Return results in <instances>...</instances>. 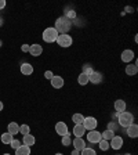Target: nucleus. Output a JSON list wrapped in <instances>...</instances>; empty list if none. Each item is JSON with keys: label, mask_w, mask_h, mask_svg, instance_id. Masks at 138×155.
<instances>
[{"label": "nucleus", "mask_w": 138, "mask_h": 155, "mask_svg": "<svg viewBox=\"0 0 138 155\" xmlns=\"http://www.w3.org/2000/svg\"><path fill=\"white\" fill-rule=\"evenodd\" d=\"M55 31H57L59 35L62 33H68V31L71 29V19H68L66 17H59L57 19V22H55Z\"/></svg>", "instance_id": "nucleus-1"}, {"label": "nucleus", "mask_w": 138, "mask_h": 155, "mask_svg": "<svg viewBox=\"0 0 138 155\" xmlns=\"http://www.w3.org/2000/svg\"><path fill=\"white\" fill-rule=\"evenodd\" d=\"M117 118H119V125L122 127H127L134 122V115L129 111H123V112L117 114Z\"/></svg>", "instance_id": "nucleus-2"}, {"label": "nucleus", "mask_w": 138, "mask_h": 155, "mask_svg": "<svg viewBox=\"0 0 138 155\" xmlns=\"http://www.w3.org/2000/svg\"><path fill=\"white\" fill-rule=\"evenodd\" d=\"M58 35H59V33H58L57 31H55V28H53V26H50V28H46L44 32L42 33L43 40H44L46 43H54L55 40H57Z\"/></svg>", "instance_id": "nucleus-3"}, {"label": "nucleus", "mask_w": 138, "mask_h": 155, "mask_svg": "<svg viewBox=\"0 0 138 155\" xmlns=\"http://www.w3.org/2000/svg\"><path fill=\"white\" fill-rule=\"evenodd\" d=\"M57 45L59 46V47H64V48H66V47H69V46L72 45V36L71 35H68V33H62V35H58V38H57Z\"/></svg>", "instance_id": "nucleus-4"}, {"label": "nucleus", "mask_w": 138, "mask_h": 155, "mask_svg": "<svg viewBox=\"0 0 138 155\" xmlns=\"http://www.w3.org/2000/svg\"><path fill=\"white\" fill-rule=\"evenodd\" d=\"M82 125L84 126V129L90 132V130H95L98 122H97V119L94 118V116H87V118H84V120H83Z\"/></svg>", "instance_id": "nucleus-5"}, {"label": "nucleus", "mask_w": 138, "mask_h": 155, "mask_svg": "<svg viewBox=\"0 0 138 155\" xmlns=\"http://www.w3.org/2000/svg\"><path fill=\"white\" fill-rule=\"evenodd\" d=\"M101 140H102V137H101V132H98V130H90V132L87 133V141L88 143L98 144Z\"/></svg>", "instance_id": "nucleus-6"}, {"label": "nucleus", "mask_w": 138, "mask_h": 155, "mask_svg": "<svg viewBox=\"0 0 138 155\" xmlns=\"http://www.w3.org/2000/svg\"><path fill=\"white\" fill-rule=\"evenodd\" d=\"M123 137L122 136H113L112 139L109 140V147L111 148H113V150H116V151H117V150H120L123 147Z\"/></svg>", "instance_id": "nucleus-7"}, {"label": "nucleus", "mask_w": 138, "mask_h": 155, "mask_svg": "<svg viewBox=\"0 0 138 155\" xmlns=\"http://www.w3.org/2000/svg\"><path fill=\"white\" fill-rule=\"evenodd\" d=\"M55 132L61 136V137L69 134V129H68V126L65 122H57V125H55Z\"/></svg>", "instance_id": "nucleus-8"}, {"label": "nucleus", "mask_w": 138, "mask_h": 155, "mask_svg": "<svg viewBox=\"0 0 138 155\" xmlns=\"http://www.w3.org/2000/svg\"><path fill=\"white\" fill-rule=\"evenodd\" d=\"M51 86L54 87V89H61V87H64V78L59 76V75H54V76L51 78Z\"/></svg>", "instance_id": "nucleus-9"}, {"label": "nucleus", "mask_w": 138, "mask_h": 155, "mask_svg": "<svg viewBox=\"0 0 138 155\" xmlns=\"http://www.w3.org/2000/svg\"><path fill=\"white\" fill-rule=\"evenodd\" d=\"M134 51L133 50H124V51L122 53V61L123 62H126V64H131V61L134 60Z\"/></svg>", "instance_id": "nucleus-10"}, {"label": "nucleus", "mask_w": 138, "mask_h": 155, "mask_svg": "<svg viewBox=\"0 0 138 155\" xmlns=\"http://www.w3.org/2000/svg\"><path fill=\"white\" fill-rule=\"evenodd\" d=\"M29 53H30V55H33V57H39V55H42V53H43L42 45H39V43L32 45L30 47H29Z\"/></svg>", "instance_id": "nucleus-11"}, {"label": "nucleus", "mask_w": 138, "mask_h": 155, "mask_svg": "<svg viewBox=\"0 0 138 155\" xmlns=\"http://www.w3.org/2000/svg\"><path fill=\"white\" fill-rule=\"evenodd\" d=\"M126 133H127V136H129V137L135 139V137L138 136V126L135 125V123H131L130 126H127V127H126Z\"/></svg>", "instance_id": "nucleus-12"}, {"label": "nucleus", "mask_w": 138, "mask_h": 155, "mask_svg": "<svg viewBox=\"0 0 138 155\" xmlns=\"http://www.w3.org/2000/svg\"><path fill=\"white\" fill-rule=\"evenodd\" d=\"M72 144H73L75 150H77V151H82V150L86 147V141L83 140V137H75V140L72 141Z\"/></svg>", "instance_id": "nucleus-13"}, {"label": "nucleus", "mask_w": 138, "mask_h": 155, "mask_svg": "<svg viewBox=\"0 0 138 155\" xmlns=\"http://www.w3.org/2000/svg\"><path fill=\"white\" fill-rule=\"evenodd\" d=\"M88 82H91V83H94V84L101 83V82H102V74H101V72H95V71H94L93 74L88 76Z\"/></svg>", "instance_id": "nucleus-14"}, {"label": "nucleus", "mask_w": 138, "mask_h": 155, "mask_svg": "<svg viewBox=\"0 0 138 155\" xmlns=\"http://www.w3.org/2000/svg\"><path fill=\"white\" fill-rule=\"evenodd\" d=\"M113 107H115V111L117 114H120V112H123V111H126V101L124 100H116L115 101V104H113Z\"/></svg>", "instance_id": "nucleus-15"}, {"label": "nucleus", "mask_w": 138, "mask_h": 155, "mask_svg": "<svg viewBox=\"0 0 138 155\" xmlns=\"http://www.w3.org/2000/svg\"><path fill=\"white\" fill-rule=\"evenodd\" d=\"M73 134L75 137H83L86 134V129L83 125H75L73 126Z\"/></svg>", "instance_id": "nucleus-16"}, {"label": "nucleus", "mask_w": 138, "mask_h": 155, "mask_svg": "<svg viewBox=\"0 0 138 155\" xmlns=\"http://www.w3.org/2000/svg\"><path fill=\"white\" fill-rule=\"evenodd\" d=\"M7 132L10 133V134H18L19 133V125L17 122H10L8 126H7Z\"/></svg>", "instance_id": "nucleus-17"}, {"label": "nucleus", "mask_w": 138, "mask_h": 155, "mask_svg": "<svg viewBox=\"0 0 138 155\" xmlns=\"http://www.w3.org/2000/svg\"><path fill=\"white\" fill-rule=\"evenodd\" d=\"M15 155H30V147L21 144L18 148L15 150Z\"/></svg>", "instance_id": "nucleus-18"}, {"label": "nucleus", "mask_w": 138, "mask_h": 155, "mask_svg": "<svg viewBox=\"0 0 138 155\" xmlns=\"http://www.w3.org/2000/svg\"><path fill=\"white\" fill-rule=\"evenodd\" d=\"M36 143V139H35V136H32L30 133L29 134H25L24 136V140H22V144L24 145H28V147H32L33 144Z\"/></svg>", "instance_id": "nucleus-19"}, {"label": "nucleus", "mask_w": 138, "mask_h": 155, "mask_svg": "<svg viewBox=\"0 0 138 155\" xmlns=\"http://www.w3.org/2000/svg\"><path fill=\"white\" fill-rule=\"evenodd\" d=\"M21 74L22 75H32L33 67L30 64H28V62H24V64L21 65Z\"/></svg>", "instance_id": "nucleus-20"}, {"label": "nucleus", "mask_w": 138, "mask_h": 155, "mask_svg": "<svg viewBox=\"0 0 138 155\" xmlns=\"http://www.w3.org/2000/svg\"><path fill=\"white\" fill-rule=\"evenodd\" d=\"M137 72H138L137 64H127V67H126V74L130 75V76H133V75H135Z\"/></svg>", "instance_id": "nucleus-21"}, {"label": "nucleus", "mask_w": 138, "mask_h": 155, "mask_svg": "<svg viewBox=\"0 0 138 155\" xmlns=\"http://www.w3.org/2000/svg\"><path fill=\"white\" fill-rule=\"evenodd\" d=\"M113 136H115V132H113V130L106 129V130H104V132H101V137H102V140H106V141H109Z\"/></svg>", "instance_id": "nucleus-22"}, {"label": "nucleus", "mask_w": 138, "mask_h": 155, "mask_svg": "<svg viewBox=\"0 0 138 155\" xmlns=\"http://www.w3.org/2000/svg\"><path fill=\"white\" fill-rule=\"evenodd\" d=\"M13 134H10L8 132H6V133H3V134H2V143H3V144H7L8 145L10 143L13 141Z\"/></svg>", "instance_id": "nucleus-23"}, {"label": "nucleus", "mask_w": 138, "mask_h": 155, "mask_svg": "<svg viewBox=\"0 0 138 155\" xmlns=\"http://www.w3.org/2000/svg\"><path fill=\"white\" fill-rule=\"evenodd\" d=\"M84 120V116L82 115V114H75L73 116H72V122L75 123V125H82Z\"/></svg>", "instance_id": "nucleus-24"}, {"label": "nucleus", "mask_w": 138, "mask_h": 155, "mask_svg": "<svg viewBox=\"0 0 138 155\" xmlns=\"http://www.w3.org/2000/svg\"><path fill=\"white\" fill-rule=\"evenodd\" d=\"M77 82H79V84H82V86H86V84L88 83V76L82 72V74L79 75V78H77Z\"/></svg>", "instance_id": "nucleus-25"}, {"label": "nucleus", "mask_w": 138, "mask_h": 155, "mask_svg": "<svg viewBox=\"0 0 138 155\" xmlns=\"http://www.w3.org/2000/svg\"><path fill=\"white\" fill-rule=\"evenodd\" d=\"M80 155H97V152H95V150L90 148V147H84L80 151Z\"/></svg>", "instance_id": "nucleus-26"}, {"label": "nucleus", "mask_w": 138, "mask_h": 155, "mask_svg": "<svg viewBox=\"0 0 138 155\" xmlns=\"http://www.w3.org/2000/svg\"><path fill=\"white\" fill-rule=\"evenodd\" d=\"M98 145H100L101 151H108V150L111 148V147H109V141H106V140H101V141L98 143Z\"/></svg>", "instance_id": "nucleus-27"}, {"label": "nucleus", "mask_w": 138, "mask_h": 155, "mask_svg": "<svg viewBox=\"0 0 138 155\" xmlns=\"http://www.w3.org/2000/svg\"><path fill=\"white\" fill-rule=\"evenodd\" d=\"M62 145L68 147V145L72 144V139H71V134H66V136H62V140H61Z\"/></svg>", "instance_id": "nucleus-28"}, {"label": "nucleus", "mask_w": 138, "mask_h": 155, "mask_svg": "<svg viewBox=\"0 0 138 155\" xmlns=\"http://www.w3.org/2000/svg\"><path fill=\"white\" fill-rule=\"evenodd\" d=\"M19 133H21L22 136L29 134V133H30V127H29L28 125H21L19 126Z\"/></svg>", "instance_id": "nucleus-29"}, {"label": "nucleus", "mask_w": 138, "mask_h": 155, "mask_svg": "<svg viewBox=\"0 0 138 155\" xmlns=\"http://www.w3.org/2000/svg\"><path fill=\"white\" fill-rule=\"evenodd\" d=\"M93 72H94V69L90 67V65H84V67H83V74H86L87 76H90Z\"/></svg>", "instance_id": "nucleus-30"}, {"label": "nucleus", "mask_w": 138, "mask_h": 155, "mask_svg": "<svg viewBox=\"0 0 138 155\" xmlns=\"http://www.w3.org/2000/svg\"><path fill=\"white\" fill-rule=\"evenodd\" d=\"M10 145H11V147H13L14 150H17L19 147V145H21V143H19V140H15V139H13V141L10 143Z\"/></svg>", "instance_id": "nucleus-31"}, {"label": "nucleus", "mask_w": 138, "mask_h": 155, "mask_svg": "<svg viewBox=\"0 0 138 155\" xmlns=\"http://www.w3.org/2000/svg\"><path fill=\"white\" fill-rule=\"evenodd\" d=\"M53 76H54V74H53L51 71H46L44 72V78H46V79H48V81H51Z\"/></svg>", "instance_id": "nucleus-32"}, {"label": "nucleus", "mask_w": 138, "mask_h": 155, "mask_svg": "<svg viewBox=\"0 0 138 155\" xmlns=\"http://www.w3.org/2000/svg\"><path fill=\"white\" fill-rule=\"evenodd\" d=\"M65 17H66L68 19H69V18H75V17H76V13H75V11H69V13H66V15H65Z\"/></svg>", "instance_id": "nucleus-33"}, {"label": "nucleus", "mask_w": 138, "mask_h": 155, "mask_svg": "<svg viewBox=\"0 0 138 155\" xmlns=\"http://www.w3.org/2000/svg\"><path fill=\"white\" fill-rule=\"evenodd\" d=\"M29 47H30V46H29V45H22V47H21V50H22L24 53H26V51H29Z\"/></svg>", "instance_id": "nucleus-34"}, {"label": "nucleus", "mask_w": 138, "mask_h": 155, "mask_svg": "<svg viewBox=\"0 0 138 155\" xmlns=\"http://www.w3.org/2000/svg\"><path fill=\"white\" fill-rule=\"evenodd\" d=\"M6 7V0H0V10Z\"/></svg>", "instance_id": "nucleus-35"}, {"label": "nucleus", "mask_w": 138, "mask_h": 155, "mask_svg": "<svg viewBox=\"0 0 138 155\" xmlns=\"http://www.w3.org/2000/svg\"><path fill=\"white\" fill-rule=\"evenodd\" d=\"M71 155H80V151H77V150H75L73 148V151H72V154Z\"/></svg>", "instance_id": "nucleus-36"}, {"label": "nucleus", "mask_w": 138, "mask_h": 155, "mask_svg": "<svg viewBox=\"0 0 138 155\" xmlns=\"http://www.w3.org/2000/svg\"><path fill=\"white\" fill-rule=\"evenodd\" d=\"M3 108H4V104L0 101V111H3Z\"/></svg>", "instance_id": "nucleus-37"}, {"label": "nucleus", "mask_w": 138, "mask_h": 155, "mask_svg": "<svg viewBox=\"0 0 138 155\" xmlns=\"http://www.w3.org/2000/svg\"><path fill=\"white\" fill-rule=\"evenodd\" d=\"M3 25V18H2V17H0V26Z\"/></svg>", "instance_id": "nucleus-38"}, {"label": "nucleus", "mask_w": 138, "mask_h": 155, "mask_svg": "<svg viewBox=\"0 0 138 155\" xmlns=\"http://www.w3.org/2000/svg\"><path fill=\"white\" fill-rule=\"evenodd\" d=\"M55 155H64V154H61V152H57V154H55Z\"/></svg>", "instance_id": "nucleus-39"}, {"label": "nucleus", "mask_w": 138, "mask_h": 155, "mask_svg": "<svg viewBox=\"0 0 138 155\" xmlns=\"http://www.w3.org/2000/svg\"><path fill=\"white\" fill-rule=\"evenodd\" d=\"M124 155H131V154H124Z\"/></svg>", "instance_id": "nucleus-40"}, {"label": "nucleus", "mask_w": 138, "mask_h": 155, "mask_svg": "<svg viewBox=\"0 0 138 155\" xmlns=\"http://www.w3.org/2000/svg\"><path fill=\"white\" fill-rule=\"evenodd\" d=\"M3 155H10V154H3Z\"/></svg>", "instance_id": "nucleus-41"}]
</instances>
